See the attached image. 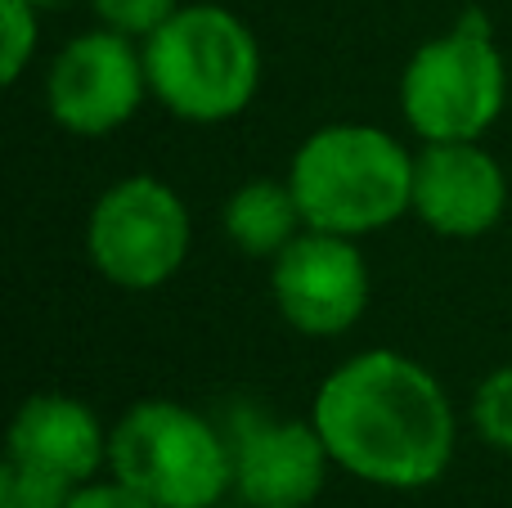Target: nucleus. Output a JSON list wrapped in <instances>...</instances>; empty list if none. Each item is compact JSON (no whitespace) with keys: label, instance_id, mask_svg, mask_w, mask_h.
I'll return each mask as SVG.
<instances>
[{"label":"nucleus","instance_id":"f257e3e1","mask_svg":"<svg viewBox=\"0 0 512 508\" xmlns=\"http://www.w3.org/2000/svg\"><path fill=\"white\" fill-rule=\"evenodd\" d=\"M342 473L387 491L432 486L454 459V405L414 356L373 347L342 360L310 405Z\"/></svg>","mask_w":512,"mask_h":508},{"label":"nucleus","instance_id":"f03ea898","mask_svg":"<svg viewBox=\"0 0 512 508\" xmlns=\"http://www.w3.org/2000/svg\"><path fill=\"white\" fill-rule=\"evenodd\" d=\"M288 185L306 230L364 239L387 230L414 203V153L382 126H319L292 153Z\"/></svg>","mask_w":512,"mask_h":508},{"label":"nucleus","instance_id":"7ed1b4c3","mask_svg":"<svg viewBox=\"0 0 512 508\" xmlns=\"http://www.w3.org/2000/svg\"><path fill=\"white\" fill-rule=\"evenodd\" d=\"M149 95L180 122H230L256 99L261 45L225 5H180L144 41Z\"/></svg>","mask_w":512,"mask_h":508},{"label":"nucleus","instance_id":"20e7f679","mask_svg":"<svg viewBox=\"0 0 512 508\" xmlns=\"http://www.w3.org/2000/svg\"><path fill=\"white\" fill-rule=\"evenodd\" d=\"M508 104V63L481 9L423 41L400 72V113L423 144L481 140Z\"/></svg>","mask_w":512,"mask_h":508},{"label":"nucleus","instance_id":"39448f33","mask_svg":"<svg viewBox=\"0 0 512 508\" xmlns=\"http://www.w3.org/2000/svg\"><path fill=\"white\" fill-rule=\"evenodd\" d=\"M117 482L158 508H212L234 486L230 441L207 414L180 401H135L108 432Z\"/></svg>","mask_w":512,"mask_h":508},{"label":"nucleus","instance_id":"423d86ee","mask_svg":"<svg viewBox=\"0 0 512 508\" xmlns=\"http://www.w3.org/2000/svg\"><path fill=\"white\" fill-rule=\"evenodd\" d=\"M189 207L167 180L126 176L95 198L86 221L90 266L117 288H162L189 257Z\"/></svg>","mask_w":512,"mask_h":508},{"label":"nucleus","instance_id":"0eeeda50","mask_svg":"<svg viewBox=\"0 0 512 508\" xmlns=\"http://www.w3.org/2000/svg\"><path fill=\"white\" fill-rule=\"evenodd\" d=\"M149 95L144 45L113 27H95L68 41L50 63L45 104L72 135H108L140 113Z\"/></svg>","mask_w":512,"mask_h":508},{"label":"nucleus","instance_id":"6e6552de","mask_svg":"<svg viewBox=\"0 0 512 508\" xmlns=\"http://www.w3.org/2000/svg\"><path fill=\"white\" fill-rule=\"evenodd\" d=\"M230 441L234 491L252 508H310L324 491L328 455L315 419H274V414L239 405L225 423Z\"/></svg>","mask_w":512,"mask_h":508},{"label":"nucleus","instance_id":"1a4fd4ad","mask_svg":"<svg viewBox=\"0 0 512 508\" xmlns=\"http://www.w3.org/2000/svg\"><path fill=\"white\" fill-rule=\"evenodd\" d=\"M270 297L297 333L337 338L369 306V266H364L355 239L301 230L270 261Z\"/></svg>","mask_w":512,"mask_h":508},{"label":"nucleus","instance_id":"9d476101","mask_svg":"<svg viewBox=\"0 0 512 508\" xmlns=\"http://www.w3.org/2000/svg\"><path fill=\"white\" fill-rule=\"evenodd\" d=\"M508 176L481 140H436L414 153L409 212L441 239H481L504 221Z\"/></svg>","mask_w":512,"mask_h":508},{"label":"nucleus","instance_id":"9b49d317","mask_svg":"<svg viewBox=\"0 0 512 508\" xmlns=\"http://www.w3.org/2000/svg\"><path fill=\"white\" fill-rule=\"evenodd\" d=\"M5 455L45 468L72 486H86L108 464V432L86 401L68 392H36L18 405L9 423Z\"/></svg>","mask_w":512,"mask_h":508},{"label":"nucleus","instance_id":"f8f14e48","mask_svg":"<svg viewBox=\"0 0 512 508\" xmlns=\"http://www.w3.org/2000/svg\"><path fill=\"white\" fill-rule=\"evenodd\" d=\"M301 230H306V216H301L288 180L256 176L234 189L230 203H225V234L243 257L274 261Z\"/></svg>","mask_w":512,"mask_h":508},{"label":"nucleus","instance_id":"ddd939ff","mask_svg":"<svg viewBox=\"0 0 512 508\" xmlns=\"http://www.w3.org/2000/svg\"><path fill=\"white\" fill-rule=\"evenodd\" d=\"M77 486L63 482V477L45 473V468L18 464L5 455L0 464V508H68Z\"/></svg>","mask_w":512,"mask_h":508},{"label":"nucleus","instance_id":"4468645a","mask_svg":"<svg viewBox=\"0 0 512 508\" xmlns=\"http://www.w3.org/2000/svg\"><path fill=\"white\" fill-rule=\"evenodd\" d=\"M472 423L486 446L512 455V365L481 378L477 396H472Z\"/></svg>","mask_w":512,"mask_h":508},{"label":"nucleus","instance_id":"2eb2a0df","mask_svg":"<svg viewBox=\"0 0 512 508\" xmlns=\"http://www.w3.org/2000/svg\"><path fill=\"white\" fill-rule=\"evenodd\" d=\"M36 14L41 9L27 5V0H0V77L9 86L23 77V68L36 54V36H41Z\"/></svg>","mask_w":512,"mask_h":508},{"label":"nucleus","instance_id":"dca6fc26","mask_svg":"<svg viewBox=\"0 0 512 508\" xmlns=\"http://www.w3.org/2000/svg\"><path fill=\"white\" fill-rule=\"evenodd\" d=\"M90 9H95L99 27H113L144 45L180 9V0H90Z\"/></svg>","mask_w":512,"mask_h":508},{"label":"nucleus","instance_id":"f3484780","mask_svg":"<svg viewBox=\"0 0 512 508\" xmlns=\"http://www.w3.org/2000/svg\"><path fill=\"white\" fill-rule=\"evenodd\" d=\"M68 508H158L153 500H144L140 491H131L126 482H86L72 491Z\"/></svg>","mask_w":512,"mask_h":508},{"label":"nucleus","instance_id":"a211bd4d","mask_svg":"<svg viewBox=\"0 0 512 508\" xmlns=\"http://www.w3.org/2000/svg\"><path fill=\"white\" fill-rule=\"evenodd\" d=\"M27 5H36V9H59V5H68V0H27Z\"/></svg>","mask_w":512,"mask_h":508}]
</instances>
